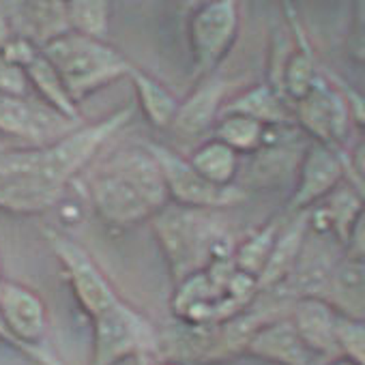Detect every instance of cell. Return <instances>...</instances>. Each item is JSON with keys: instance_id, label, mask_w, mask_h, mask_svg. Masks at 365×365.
I'll use <instances>...</instances> for the list:
<instances>
[{"instance_id": "10", "label": "cell", "mask_w": 365, "mask_h": 365, "mask_svg": "<svg viewBox=\"0 0 365 365\" xmlns=\"http://www.w3.org/2000/svg\"><path fill=\"white\" fill-rule=\"evenodd\" d=\"M290 108L294 125L305 135H309V140L335 150L344 148L350 129V114L344 97L324 73L314 84V88Z\"/></svg>"}, {"instance_id": "3", "label": "cell", "mask_w": 365, "mask_h": 365, "mask_svg": "<svg viewBox=\"0 0 365 365\" xmlns=\"http://www.w3.org/2000/svg\"><path fill=\"white\" fill-rule=\"evenodd\" d=\"M150 222L174 284L205 271L215 260L232 258L230 237L211 222L207 211L168 205Z\"/></svg>"}, {"instance_id": "4", "label": "cell", "mask_w": 365, "mask_h": 365, "mask_svg": "<svg viewBox=\"0 0 365 365\" xmlns=\"http://www.w3.org/2000/svg\"><path fill=\"white\" fill-rule=\"evenodd\" d=\"M76 103L129 76L131 63L108 41L67 33L41 50Z\"/></svg>"}, {"instance_id": "37", "label": "cell", "mask_w": 365, "mask_h": 365, "mask_svg": "<svg viewBox=\"0 0 365 365\" xmlns=\"http://www.w3.org/2000/svg\"><path fill=\"white\" fill-rule=\"evenodd\" d=\"M7 148H9V146H7V144H5L3 140H0V155H3V153H5Z\"/></svg>"}, {"instance_id": "9", "label": "cell", "mask_w": 365, "mask_h": 365, "mask_svg": "<svg viewBox=\"0 0 365 365\" xmlns=\"http://www.w3.org/2000/svg\"><path fill=\"white\" fill-rule=\"evenodd\" d=\"M46 241L52 254L58 258L67 284L88 320L106 314L123 301L114 286L110 284V279L91 258V254L84 247H80L73 239L65 237L58 230H46Z\"/></svg>"}, {"instance_id": "12", "label": "cell", "mask_w": 365, "mask_h": 365, "mask_svg": "<svg viewBox=\"0 0 365 365\" xmlns=\"http://www.w3.org/2000/svg\"><path fill=\"white\" fill-rule=\"evenodd\" d=\"M69 129V120L54 114L43 103H35L29 97L0 95V135L20 140L24 146H46L63 138Z\"/></svg>"}, {"instance_id": "28", "label": "cell", "mask_w": 365, "mask_h": 365, "mask_svg": "<svg viewBox=\"0 0 365 365\" xmlns=\"http://www.w3.org/2000/svg\"><path fill=\"white\" fill-rule=\"evenodd\" d=\"M29 93H31V82H29L26 69L0 56V95L26 99Z\"/></svg>"}, {"instance_id": "30", "label": "cell", "mask_w": 365, "mask_h": 365, "mask_svg": "<svg viewBox=\"0 0 365 365\" xmlns=\"http://www.w3.org/2000/svg\"><path fill=\"white\" fill-rule=\"evenodd\" d=\"M324 76L331 80V84H333V86L339 91V95L344 97L346 108H348V114H350V120L356 123V125L365 131V95L359 93L354 86H350L346 80H341V78L335 76V73H324Z\"/></svg>"}, {"instance_id": "29", "label": "cell", "mask_w": 365, "mask_h": 365, "mask_svg": "<svg viewBox=\"0 0 365 365\" xmlns=\"http://www.w3.org/2000/svg\"><path fill=\"white\" fill-rule=\"evenodd\" d=\"M346 52L352 63L365 69V0L352 5V24L346 39Z\"/></svg>"}, {"instance_id": "25", "label": "cell", "mask_w": 365, "mask_h": 365, "mask_svg": "<svg viewBox=\"0 0 365 365\" xmlns=\"http://www.w3.org/2000/svg\"><path fill=\"white\" fill-rule=\"evenodd\" d=\"M213 129H215V140H220L241 157V155H256L264 146L269 127L247 116L222 114Z\"/></svg>"}, {"instance_id": "18", "label": "cell", "mask_w": 365, "mask_h": 365, "mask_svg": "<svg viewBox=\"0 0 365 365\" xmlns=\"http://www.w3.org/2000/svg\"><path fill=\"white\" fill-rule=\"evenodd\" d=\"M322 299L341 318L365 320V262L341 254L331 269Z\"/></svg>"}, {"instance_id": "13", "label": "cell", "mask_w": 365, "mask_h": 365, "mask_svg": "<svg viewBox=\"0 0 365 365\" xmlns=\"http://www.w3.org/2000/svg\"><path fill=\"white\" fill-rule=\"evenodd\" d=\"M245 354L269 365H312L314 361L290 316H275L258 327L245 346Z\"/></svg>"}, {"instance_id": "19", "label": "cell", "mask_w": 365, "mask_h": 365, "mask_svg": "<svg viewBox=\"0 0 365 365\" xmlns=\"http://www.w3.org/2000/svg\"><path fill=\"white\" fill-rule=\"evenodd\" d=\"M224 93L226 84L215 76L200 80L190 97L180 101L172 129L180 135H200L213 129L224 108Z\"/></svg>"}, {"instance_id": "1", "label": "cell", "mask_w": 365, "mask_h": 365, "mask_svg": "<svg viewBox=\"0 0 365 365\" xmlns=\"http://www.w3.org/2000/svg\"><path fill=\"white\" fill-rule=\"evenodd\" d=\"M133 116L125 106L106 118L73 127L63 138L33 148L31 170L7 185H0V211L14 215H39L56 207L69 182L93 161L97 150Z\"/></svg>"}, {"instance_id": "34", "label": "cell", "mask_w": 365, "mask_h": 365, "mask_svg": "<svg viewBox=\"0 0 365 365\" xmlns=\"http://www.w3.org/2000/svg\"><path fill=\"white\" fill-rule=\"evenodd\" d=\"M0 341L3 344H7V346H11L14 350H18L20 354H24V350H22V346L14 339V335L9 333V329H7V324H5V320H3V316H0Z\"/></svg>"}, {"instance_id": "17", "label": "cell", "mask_w": 365, "mask_h": 365, "mask_svg": "<svg viewBox=\"0 0 365 365\" xmlns=\"http://www.w3.org/2000/svg\"><path fill=\"white\" fill-rule=\"evenodd\" d=\"M307 237H309L307 211L297 213V215H292V220L288 224H282L279 235L273 245V252L267 260V267L262 269V273L258 277L260 292L275 290L290 277V273L294 271V267L303 254Z\"/></svg>"}, {"instance_id": "27", "label": "cell", "mask_w": 365, "mask_h": 365, "mask_svg": "<svg viewBox=\"0 0 365 365\" xmlns=\"http://www.w3.org/2000/svg\"><path fill=\"white\" fill-rule=\"evenodd\" d=\"M337 350L354 365H365V320H337Z\"/></svg>"}, {"instance_id": "15", "label": "cell", "mask_w": 365, "mask_h": 365, "mask_svg": "<svg viewBox=\"0 0 365 365\" xmlns=\"http://www.w3.org/2000/svg\"><path fill=\"white\" fill-rule=\"evenodd\" d=\"M284 11L288 14V22H290L292 35H294V46L290 48V52L282 65V71H279V78L275 84V93H279L288 103H297L314 88V84L320 80L322 73L316 67L314 52L309 48V41L301 29V22H299L294 9L290 5H284Z\"/></svg>"}, {"instance_id": "11", "label": "cell", "mask_w": 365, "mask_h": 365, "mask_svg": "<svg viewBox=\"0 0 365 365\" xmlns=\"http://www.w3.org/2000/svg\"><path fill=\"white\" fill-rule=\"evenodd\" d=\"M344 157V148L335 150L309 140L297 165V187L286 205V213H305L331 196L346 180Z\"/></svg>"}, {"instance_id": "35", "label": "cell", "mask_w": 365, "mask_h": 365, "mask_svg": "<svg viewBox=\"0 0 365 365\" xmlns=\"http://www.w3.org/2000/svg\"><path fill=\"white\" fill-rule=\"evenodd\" d=\"M327 365H354L352 361H348L346 356H341V354H337V356H333Z\"/></svg>"}, {"instance_id": "24", "label": "cell", "mask_w": 365, "mask_h": 365, "mask_svg": "<svg viewBox=\"0 0 365 365\" xmlns=\"http://www.w3.org/2000/svg\"><path fill=\"white\" fill-rule=\"evenodd\" d=\"M279 228H282V220L275 217V220L267 222L262 228H258L256 232H252L243 243L235 245V252H232L235 269L258 282V277H260L262 269L267 267V260L273 252Z\"/></svg>"}, {"instance_id": "14", "label": "cell", "mask_w": 365, "mask_h": 365, "mask_svg": "<svg viewBox=\"0 0 365 365\" xmlns=\"http://www.w3.org/2000/svg\"><path fill=\"white\" fill-rule=\"evenodd\" d=\"M290 320L312 352V356L339 354L337 350V320L339 314L322 297H301L294 301Z\"/></svg>"}, {"instance_id": "32", "label": "cell", "mask_w": 365, "mask_h": 365, "mask_svg": "<svg viewBox=\"0 0 365 365\" xmlns=\"http://www.w3.org/2000/svg\"><path fill=\"white\" fill-rule=\"evenodd\" d=\"M344 254L354 258V260L365 262V211L354 222V226L348 235V241L344 245Z\"/></svg>"}, {"instance_id": "8", "label": "cell", "mask_w": 365, "mask_h": 365, "mask_svg": "<svg viewBox=\"0 0 365 365\" xmlns=\"http://www.w3.org/2000/svg\"><path fill=\"white\" fill-rule=\"evenodd\" d=\"M0 316L9 333L22 346L24 356L37 365H65L52 350L43 346L48 335V305L37 290L26 284L5 279L0 288Z\"/></svg>"}, {"instance_id": "26", "label": "cell", "mask_w": 365, "mask_h": 365, "mask_svg": "<svg viewBox=\"0 0 365 365\" xmlns=\"http://www.w3.org/2000/svg\"><path fill=\"white\" fill-rule=\"evenodd\" d=\"M69 31L88 39L106 41L110 31V3H99V0H73L65 3Z\"/></svg>"}, {"instance_id": "23", "label": "cell", "mask_w": 365, "mask_h": 365, "mask_svg": "<svg viewBox=\"0 0 365 365\" xmlns=\"http://www.w3.org/2000/svg\"><path fill=\"white\" fill-rule=\"evenodd\" d=\"M26 73H29L31 88L39 95L46 108H50L54 114H58L69 123L80 120V106L71 99L63 80L58 78L54 67L43 58V54L26 69Z\"/></svg>"}, {"instance_id": "22", "label": "cell", "mask_w": 365, "mask_h": 365, "mask_svg": "<svg viewBox=\"0 0 365 365\" xmlns=\"http://www.w3.org/2000/svg\"><path fill=\"white\" fill-rule=\"evenodd\" d=\"M187 161L215 187H235V180L239 178L241 157L215 138L196 146L190 153Z\"/></svg>"}, {"instance_id": "7", "label": "cell", "mask_w": 365, "mask_h": 365, "mask_svg": "<svg viewBox=\"0 0 365 365\" xmlns=\"http://www.w3.org/2000/svg\"><path fill=\"white\" fill-rule=\"evenodd\" d=\"M157 161L163 185L168 192V200L174 202V207L192 209V211H215V209H228L239 205L245 198V192L241 187H215L209 180H205L187 161V157L178 155L176 150L161 146L157 142H140Z\"/></svg>"}, {"instance_id": "2", "label": "cell", "mask_w": 365, "mask_h": 365, "mask_svg": "<svg viewBox=\"0 0 365 365\" xmlns=\"http://www.w3.org/2000/svg\"><path fill=\"white\" fill-rule=\"evenodd\" d=\"M88 200L97 217L114 230L148 222L170 202L161 170L142 144L120 148L99 165Z\"/></svg>"}, {"instance_id": "20", "label": "cell", "mask_w": 365, "mask_h": 365, "mask_svg": "<svg viewBox=\"0 0 365 365\" xmlns=\"http://www.w3.org/2000/svg\"><path fill=\"white\" fill-rule=\"evenodd\" d=\"M222 114L247 116L264 127H292L294 125L290 103L279 93H275L269 84L252 86L245 93L237 95L235 99L226 101L222 108Z\"/></svg>"}, {"instance_id": "5", "label": "cell", "mask_w": 365, "mask_h": 365, "mask_svg": "<svg viewBox=\"0 0 365 365\" xmlns=\"http://www.w3.org/2000/svg\"><path fill=\"white\" fill-rule=\"evenodd\" d=\"M93 352L88 365H118L127 359H153L159 354V333L129 303L120 301L116 307L91 320Z\"/></svg>"}, {"instance_id": "38", "label": "cell", "mask_w": 365, "mask_h": 365, "mask_svg": "<svg viewBox=\"0 0 365 365\" xmlns=\"http://www.w3.org/2000/svg\"><path fill=\"white\" fill-rule=\"evenodd\" d=\"M3 284H5V275H3V267H0V288H3Z\"/></svg>"}, {"instance_id": "21", "label": "cell", "mask_w": 365, "mask_h": 365, "mask_svg": "<svg viewBox=\"0 0 365 365\" xmlns=\"http://www.w3.org/2000/svg\"><path fill=\"white\" fill-rule=\"evenodd\" d=\"M127 78L131 80V84L135 88L138 108L142 110L144 118L157 129L172 127L176 112H178V106H180L176 95L170 93L168 86H163L157 78L148 76L146 71L138 69L135 65H131Z\"/></svg>"}, {"instance_id": "6", "label": "cell", "mask_w": 365, "mask_h": 365, "mask_svg": "<svg viewBox=\"0 0 365 365\" xmlns=\"http://www.w3.org/2000/svg\"><path fill=\"white\" fill-rule=\"evenodd\" d=\"M241 31V9L232 0L196 5L187 18V43L194 78L205 80L232 52Z\"/></svg>"}, {"instance_id": "16", "label": "cell", "mask_w": 365, "mask_h": 365, "mask_svg": "<svg viewBox=\"0 0 365 365\" xmlns=\"http://www.w3.org/2000/svg\"><path fill=\"white\" fill-rule=\"evenodd\" d=\"M16 37L33 41L39 50L71 33L65 3H7Z\"/></svg>"}, {"instance_id": "31", "label": "cell", "mask_w": 365, "mask_h": 365, "mask_svg": "<svg viewBox=\"0 0 365 365\" xmlns=\"http://www.w3.org/2000/svg\"><path fill=\"white\" fill-rule=\"evenodd\" d=\"M0 56L9 63H14V65H18V67H22V69H29L41 56V50L24 37H14L0 48Z\"/></svg>"}, {"instance_id": "33", "label": "cell", "mask_w": 365, "mask_h": 365, "mask_svg": "<svg viewBox=\"0 0 365 365\" xmlns=\"http://www.w3.org/2000/svg\"><path fill=\"white\" fill-rule=\"evenodd\" d=\"M346 176H352V180L365 182V140H361L350 155L344 157Z\"/></svg>"}, {"instance_id": "36", "label": "cell", "mask_w": 365, "mask_h": 365, "mask_svg": "<svg viewBox=\"0 0 365 365\" xmlns=\"http://www.w3.org/2000/svg\"><path fill=\"white\" fill-rule=\"evenodd\" d=\"M150 365H180L178 361H172V359H155Z\"/></svg>"}]
</instances>
